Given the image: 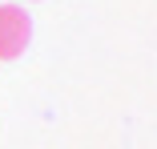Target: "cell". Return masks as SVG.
<instances>
[{
    "mask_svg": "<svg viewBox=\"0 0 157 149\" xmlns=\"http://www.w3.org/2000/svg\"><path fill=\"white\" fill-rule=\"evenodd\" d=\"M28 40H33V16L20 4H0V61L24 56Z\"/></svg>",
    "mask_w": 157,
    "mask_h": 149,
    "instance_id": "cell-1",
    "label": "cell"
},
{
    "mask_svg": "<svg viewBox=\"0 0 157 149\" xmlns=\"http://www.w3.org/2000/svg\"><path fill=\"white\" fill-rule=\"evenodd\" d=\"M28 4H33V0H28Z\"/></svg>",
    "mask_w": 157,
    "mask_h": 149,
    "instance_id": "cell-2",
    "label": "cell"
}]
</instances>
